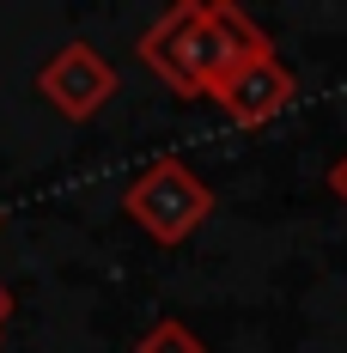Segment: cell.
<instances>
[{
    "label": "cell",
    "mask_w": 347,
    "mask_h": 353,
    "mask_svg": "<svg viewBox=\"0 0 347 353\" xmlns=\"http://www.w3.org/2000/svg\"><path fill=\"white\" fill-rule=\"evenodd\" d=\"M122 213L135 219L152 244H189L213 213V189L189 171L183 159H152L146 171L122 189Z\"/></svg>",
    "instance_id": "2"
},
{
    "label": "cell",
    "mask_w": 347,
    "mask_h": 353,
    "mask_svg": "<svg viewBox=\"0 0 347 353\" xmlns=\"http://www.w3.org/2000/svg\"><path fill=\"white\" fill-rule=\"evenodd\" d=\"M329 195H335V201L347 208V152L335 159V165H329Z\"/></svg>",
    "instance_id": "6"
},
{
    "label": "cell",
    "mask_w": 347,
    "mask_h": 353,
    "mask_svg": "<svg viewBox=\"0 0 347 353\" xmlns=\"http://www.w3.org/2000/svg\"><path fill=\"white\" fill-rule=\"evenodd\" d=\"M135 55L159 73L171 92L183 98H213L226 79H238L250 61L275 55L268 31L244 12V6H226V0H183L171 6L152 31L135 43Z\"/></svg>",
    "instance_id": "1"
},
{
    "label": "cell",
    "mask_w": 347,
    "mask_h": 353,
    "mask_svg": "<svg viewBox=\"0 0 347 353\" xmlns=\"http://www.w3.org/2000/svg\"><path fill=\"white\" fill-rule=\"evenodd\" d=\"M6 317H12V292L0 286V329H6Z\"/></svg>",
    "instance_id": "7"
},
{
    "label": "cell",
    "mask_w": 347,
    "mask_h": 353,
    "mask_svg": "<svg viewBox=\"0 0 347 353\" xmlns=\"http://www.w3.org/2000/svg\"><path fill=\"white\" fill-rule=\"evenodd\" d=\"M37 92L49 98V110H61L68 122H92L116 98V68H110L92 43H61L37 68Z\"/></svg>",
    "instance_id": "3"
},
{
    "label": "cell",
    "mask_w": 347,
    "mask_h": 353,
    "mask_svg": "<svg viewBox=\"0 0 347 353\" xmlns=\"http://www.w3.org/2000/svg\"><path fill=\"white\" fill-rule=\"evenodd\" d=\"M135 353H208V341H201L183 317H159V323L135 341Z\"/></svg>",
    "instance_id": "5"
},
{
    "label": "cell",
    "mask_w": 347,
    "mask_h": 353,
    "mask_svg": "<svg viewBox=\"0 0 347 353\" xmlns=\"http://www.w3.org/2000/svg\"><path fill=\"white\" fill-rule=\"evenodd\" d=\"M213 104L226 110L232 122H244V128H262V122H275L280 110L293 104V73L280 68L275 55H262V61H250L238 79H226V85L213 92Z\"/></svg>",
    "instance_id": "4"
}]
</instances>
